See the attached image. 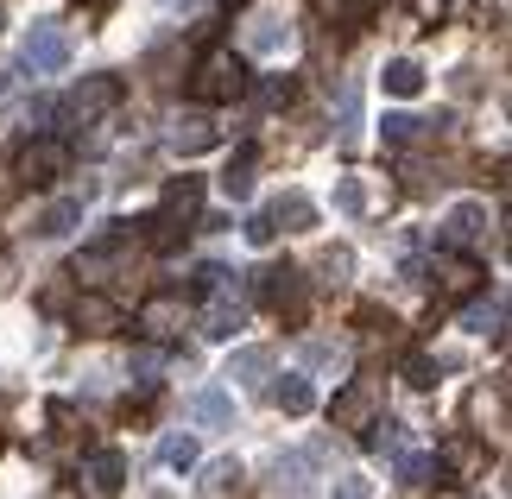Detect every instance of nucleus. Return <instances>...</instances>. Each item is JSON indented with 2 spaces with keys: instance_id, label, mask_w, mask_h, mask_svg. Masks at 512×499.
Wrapping results in <instances>:
<instances>
[{
  "instance_id": "nucleus-4",
  "label": "nucleus",
  "mask_w": 512,
  "mask_h": 499,
  "mask_svg": "<svg viewBox=\"0 0 512 499\" xmlns=\"http://www.w3.org/2000/svg\"><path fill=\"white\" fill-rule=\"evenodd\" d=\"M70 165V146L64 139H32L26 152H19V184H57Z\"/></svg>"
},
{
  "instance_id": "nucleus-8",
  "label": "nucleus",
  "mask_w": 512,
  "mask_h": 499,
  "mask_svg": "<svg viewBox=\"0 0 512 499\" xmlns=\"http://www.w3.org/2000/svg\"><path fill=\"white\" fill-rule=\"evenodd\" d=\"M83 481H89L95 493H121V487H127V455H121V449H95L89 462H83Z\"/></svg>"
},
{
  "instance_id": "nucleus-26",
  "label": "nucleus",
  "mask_w": 512,
  "mask_h": 499,
  "mask_svg": "<svg viewBox=\"0 0 512 499\" xmlns=\"http://www.w3.org/2000/svg\"><path fill=\"white\" fill-rule=\"evenodd\" d=\"M405 139H424V121H411V114H386V146H405Z\"/></svg>"
},
{
  "instance_id": "nucleus-27",
  "label": "nucleus",
  "mask_w": 512,
  "mask_h": 499,
  "mask_svg": "<svg viewBox=\"0 0 512 499\" xmlns=\"http://www.w3.org/2000/svg\"><path fill=\"white\" fill-rule=\"evenodd\" d=\"M462 323L475 329V335H500V304H475V310L462 316Z\"/></svg>"
},
{
  "instance_id": "nucleus-14",
  "label": "nucleus",
  "mask_w": 512,
  "mask_h": 499,
  "mask_svg": "<svg viewBox=\"0 0 512 499\" xmlns=\"http://www.w3.org/2000/svg\"><path fill=\"white\" fill-rule=\"evenodd\" d=\"M380 83H386V95H399V102H411V95H424V70L411 64V57H392V64L380 70Z\"/></svg>"
},
{
  "instance_id": "nucleus-22",
  "label": "nucleus",
  "mask_w": 512,
  "mask_h": 499,
  "mask_svg": "<svg viewBox=\"0 0 512 499\" xmlns=\"http://www.w3.org/2000/svg\"><path fill=\"white\" fill-rule=\"evenodd\" d=\"M190 411H196V424H228V417H234L228 392H215V386H209V392H196V405H190Z\"/></svg>"
},
{
  "instance_id": "nucleus-29",
  "label": "nucleus",
  "mask_w": 512,
  "mask_h": 499,
  "mask_svg": "<svg viewBox=\"0 0 512 499\" xmlns=\"http://www.w3.org/2000/svg\"><path fill=\"white\" fill-rule=\"evenodd\" d=\"M222 285H228V272H222V266H196V278H190V291H196V297H209V291H222Z\"/></svg>"
},
{
  "instance_id": "nucleus-30",
  "label": "nucleus",
  "mask_w": 512,
  "mask_h": 499,
  "mask_svg": "<svg viewBox=\"0 0 512 499\" xmlns=\"http://www.w3.org/2000/svg\"><path fill=\"white\" fill-rule=\"evenodd\" d=\"M272 234H279V222H272V209H260V215L247 222V241H253V247H272Z\"/></svg>"
},
{
  "instance_id": "nucleus-23",
  "label": "nucleus",
  "mask_w": 512,
  "mask_h": 499,
  "mask_svg": "<svg viewBox=\"0 0 512 499\" xmlns=\"http://www.w3.org/2000/svg\"><path fill=\"white\" fill-rule=\"evenodd\" d=\"M159 462L165 468H196V436H165V443H159Z\"/></svg>"
},
{
  "instance_id": "nucleus-12",
  "label": "nucleus",
  "mask_w": 512,
  "mask_h": 499,
  "mask_svg": "<svg viewBox=\"0 0 512 499\" xmlns=\"http://www.w3.org/2000/svg\"><path fill=\"white\" fill-rule=\"evenodd\" d=\"M215 297V304L203 310V335H209V342H228V335L234 329H241V304H234V291L222 285V291H209Z\"/></svg>"
},
{
  "instance_id": "nucleus-11",
  "label": "nucleus",
  "mask_w": 512,
  "mask_h": 499,
  "mask_svg": "<svg viewBox=\"0 0 512 499\" xmlns=\"http://www.w3.org/2000/svg\"><path fill=\"white\" fill-rule=\"evenodd\" d=\"M437 285H443V297H468L481 285V266L475 259H462V253H443L437 259Z\"/></svg>"
},
{
  "instance_id": "nucleus-20",
  "label": "nucleus",
  "mask_w": 512,
  "mask_h": 499,
  "mask_svg": "<svg viewBox=\"0 0 512 499\" xmlns=\"http://www.w3.org/2000/svg\"><path fill=\"white\" fill-rule=\"evenodd\" d=\"M285 38H291L285 19H279V13H260V19H253V38H247V45H253V51H279Z\"/></svg>"
},
{
  "instance_id": "nucleus-19",
  "label": "nucleus",
  "mask_w": 512,
  "mask_h": 499,
  "mask_svg": "<svg viewBox=\"0 0 512 499\" xmlns=\"http://www.w3.org/2000/svg\"><path fill=\"white\" fill-rule=\"evenodd\" d=\"M177 310H184V304H177V297H152V304L140 310V329H146V335H171Z\"/></svg>"
},
{
  "instance_id": "nucleus-1",
  "label": "nucleus",
  "mask_w": 512,
  "mask_h": 499,
  "mask_svg": "<svg viewBox=\"0 0 512 499\" xmlns=\"http://www.w3.org/2000/svg\"><path fill=\"white\" fill-rule=\"evenodd\" d=\"M190 95H196V102H241V95H247V57L228 51V45L203 51L196 70H190Z\"/></svg>"
},
{
  "instance_id": "nucleus-7",
  "label": "nucleus",
  "mask_w": 512,
  "mask_h": 499,
  "mask_svg": "<svg viewBox=\"0 0 512 499\" xmlns=\"http://www.w3.org/2000/svg\"><path fill=\"white\" fill-rule=\"evenodd\" d=\"M70 323L83 329V335H114L121 329V304H114V297H102V291H83L70 304Z\"/></svg>"
},
{
  "instance_id": "nucleus-3",
  "label": "nucleus",
  "mask_w": 512,
  "mask_h": 499,
  "mask_svg": "<svg viewBox=\"0 0 512 499\" xmlns=\"http://www.w3.org/2000/svg\"><path fill=\"white\" fill-rule=\"evenodd\" d=\"M108 108H121V76H89V83H76L70 95H64V127H76V121H102Z\"/></svg>"
},
{
  "instance_id": "nucleus-25",
  "label": "nucleus",
  "mask_w": 512,
  "mask_h": 499,
  "mask_svg": "<svg viewBox=\"0 0 512 499\" xmlns=\"http://www.w3.org/2000/svg\"><path fill=\"white\" fill-rule=\"evenodd\" d=\"M430 474H437V455H405L399 481H405V487H430Z\"/></svg>"
},
{
  "instance_id": "nucleus-28",
  "label": "nucleus",
  "mask_w": 512,
  "mask_h": 499,
  "mask_svg": "<svg viewBox=\"0 0 512 499\" xmlns=\"http://www.w3.org/2000/svg\"><path fill=\"white\" fill-rule=\"evenodd\" d=\"M336 209H342V215H361V209H367V196H361V184H354V177H342V184H336Z\"/></svg>"
},
{
  "instance_id": "nucleus-37",
  "label": "nucleus",
  "mask_w": 512,
  "mask_h": 499,
  "mask_svg": "<svg viewBox=\"0 0 512 499\" xmlns=\"http://www.w3.org/2000/svg\"><path fill=\"white\" fill-rule=\"evenodd\" d=\"M234 7H241V0H234Z\"/></svg>"
},
{
  "instance_id": "nucleus-21",
  "label": "nucleus",
  "mask_w": 512,
  "mask_h": 499,
  "mask_svg": "<svg viewBox=\"0 0 512 499\" xmlns=\"http://www.w3.org/2000/svg\"><path fill=\"white\" fill-rule=\"evenodd\" d=\"M272 373V348H241L228 361V379H266Z\"/></svg>"
},
{
  "instance_id": "nucleus-35",
  "label": "nucleus",
  "mask_w": 512,
  "mask_h": 499,
  "mask_svg": "<svg viewBox=\"0 0 512 499\" xmlns=\"http://www.w3.org/2000/svg\"><path fill=\"white\" fill-rule=\"evenodd\" d=\"M0 95H7V70H0Z\"/></svg>"
},
{
  "instance_id": "nucleus-17",
  "label": "nucleus",
  "mask_w": 512,
  "mask_h": 499,
  "mask_svg": "<svg viewBox=\"0 0 512 499\" xmlns=\"http://www.w3.org/2000/svg\"><path fill=\"white\" fill-rule=\"evenodd\" d=\"M272 398H279V411H285V417H304L310 405H317V392H310V379H304V373H285Z\"/></svg>"
},
{
  "instance_id": "nucleus-36",
  "label": "nucleus",
  "mask_w": 512,
  "mask_h": 499,
  "mask_svg": "<svg viewBox=\"0 0 512 499\" xmlns=\"http://www.w3.org/2000/svg\"><path fill=\"white\" fill-rule=\"evenodd\" d=\"M361 7H386V0H361Z\"/></svg>"
},
{
  "instance_id": "nucleus-16",
  "label": "nucleus",
  "mask_w": 512,
  "mask_h": 499,
  "mask_svg": "<svg viewBox=\"0 0 512 499\" xmlns=\"http://www.w3.org/2000/svg\"><path fill=\"white\" fill-rule=\"evenodd\" d=\"M76 222H83V196H64V203H51L45 215H38V234H45V241H57V234H70Z\"/></svg>"
},
{
  "instance_id": "nucleus-9",
  "label": "nucleus",
  "mask_w": 512,
  "mask_h": 499,
  "mask_svg": "<svg viewBox=\"0 0 512 499\" xmlns=\"http://www.w3.org/2000/svg\"><path fill=\"white\" fill-rule=\"evenodd\" d=\"M373 398H380V392H373V379H354V386L336 398V405H329V417H336L342 430H361L367 417H373Z\"/></svg>"
},
{
  "instance_id": "nucleus-15",
  "label": "nucleus",
  "mask_w": 512,
  "mask_h": 499,
  "mask_svg": "<svg viewBox=\"0 0 512 499\" xmlns=\"http://www.w3.org/2000/svg\"><path fill=\"white\" fill-rule=\"evenodd\" d=\"M253 165H260V152H253V146H241V152L228 158V171H222V190L234 196V203H247V196H253Z\"/></svg>"
},
{
  "instance_id": "nucleus-10",
  "label": "nucleus",
  "mask_w": 512,
  "mask_h": 499,
  "mask_svg": "<svg viewBox=\"0 0 512 499\" xmlns=\"http://www.w3.org/2000/svg\"><path fill=\"white\" fill-rule=\"evenodd\" d=\"M481 234H487V209L481 203H456V209H449V222H443V241L449 247H475Z\"/></svg>"
},
{
  "instance_id": "nucleus-34",
  "label": "nucleus",
  "mask_w": 512,
  "mask_h": 499,
  "mask_svg": "<svg viewBox=\"0 0 512 499\" xmlns=\"http://www.w3.org/2000/svg\"><path fill=\"white\" fill-rule=\"evenodd\" d=\"M348 7V0H317V13H342Z\"/></svg>"
},
{
  "instance_id": "nucleus-2",
  "label": "nucleus",
  "mask_w": 512,
  "mask_h": 499,
  "mask_svg": "<svg viewBox=\"0 0 512 499\" xmlns=\"http://www.w3.org/2000/svg\"><path fill=\"white\" fill-rule=\"evenodd\" d=\"M19 57H26V70L32 76H57L70 64V32L64 26H51V19H38V26L19 38Z\"/></svg>"
},
{
  "instance_id": "nucleus-5",
  "label": "nucleus",
  "mask_w": 512,
  "mask_h": 499,
  "mask_svg": "<svg viewBox=\"0 0 512 499\" xmlns=\"http://www.w3.org/2000/svg\"><path fill=\"white\" fill-rule=\"evenodd\" d=\"M260 291H266V304L279 310L285 323H304L310 297H304V285H298V272H291V266H272V272H260Z\"/></svg>"
},
{
  "instance_id": "nucleus-18",
  "label": "nucleus",
  "mask_w": 512,
  "mask_h": 499,
  "mask_svg": "<svg viewBox=\"0 0 512 499\" xmlns=\"http://www.w3.org/2000/svg\"><path fill=\"white\" fill-rule=\"evenodd\" d=\"M272 222L310 228V222H317V203H310V196H298V190H291V196H279V203H272Z\"/></svg>"
},
{
  "instance_id": "nucleus-33",
  "label": "nucleus",
  "mask_w": 512,
  "mask_h": 499,
  "mask_svg": "<svg viewBox=\"0 0 512 499\" xmlns=\"http://www.w3.org/2000/svg\"><path fill=\"white\" fill-rule=\"evenodd\" d=\"M418 13H424V19H437V13H443V0H418Z\"/></svg>"
},
{
  "instance_id": "nucleus-6",
  "label": "nucleus",
  "mask_w": 512,
  "mask_h": 499,
  "mask_svg": "<svg viewBox=\"0 0 512 499\" xmlns=\"http://www.w3.org/2000/svg\"><path fill=\"white\" fill-rule=\"evenodd\" d=\"M215 139H222V133H215L209 114H171V127H165V146H171V152H184V158L209 152Z\"/></svg>"
},
{
  "instance_id": "nucleus-32",
  "label": "nucleus",
  "mask_w": 512,
  "mask_h": 499,
  "mask_svg": "<svg viewBox=\"0 0 512 499\" xmlns=\"http://www.w3.org/2000/svg\"><path fill=\"white\" fill-rule=\"evenodd\" d=\"M159 367H165V354H159V348H140V354H133V373H140L146 386H152V373H159Z\"/></svg>"
},
{
  "instance_id": "nucleus-31",
  "label": "nucleus",
  "mask_w": 512,
  "mask_h": 499,
  "mask_svg": "<svg viewBox=\"0 0 512 499\" xmlns=\"http://www.w3.org/2000/svg\"><path fill=\"white\" fill-rule=\"evenodd\" d=\"M405 379H411V386H437V361H424V354H411V361H405Z\"/></svg>"
},
{
  "instance_id": "nucleus-13",
  "label": "nucleus",
  "mask_w": 512,
  "mask_h": 499,
  "mask_svg": "<svg viewBox=\"0 0 512 499\" xmlns=\"http://www.w3.org/2000/svg\"><path fill=\"white\" fill-rule=\"evenodd\" d=\"M437 462H443V468H456L462 481H468V474H481V468H487V443H475V436H449Z\"/></svg>"
},
{
  "instance_id": "nucleus-24",
  "label": "nucleus",
  "mask_w": 512,
  "mask_h": 499,
  "mask_svg": "<svg viewBox=\"0 0 512 499\" xmlns=\"http://www.w3.org/2000/svg\"><path fill=\"white\" fill-rule=\"evenodd\" d=\"M203 493H241V462H209Z\"/></svg>"
}]
</instances>
